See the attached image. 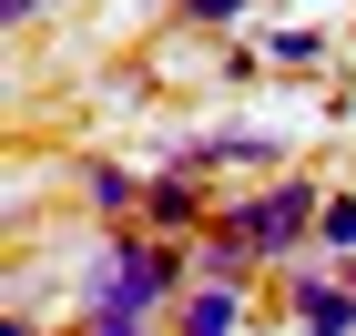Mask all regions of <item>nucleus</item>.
I'll use <instances>...</instances> for the list:
<instances>
[{"instance_id": "7", "label": "nucleus", "mask_w": 356, "mask_h": 336, "mask_svg": "<svg viewBox=\"0 0 356 336\" xmlns=\"http://www.w3.org/2000/svg\"><path fill=\"white\" fill-rule=\"evenodd\" d=\"M143 214H153V224H193L204 204H193V184L173 173V184H153V194H143Z\"/></svg>"}, {"instance_id": "5", "label": "nucleus", "mask_w": 356, "mask_h": 336, "mask_svg": "<svg viewBox=\"0 0 356 336\" xmlns=\"http://www.w3.org/2000/svg\"><path fill=\"white\" fill-rule=\"evenodd\" d=\"M184 336H234V285H193L184 296Z\"/></svg>"}, {"instance_id": "6", "label": "nucleus", "mask_w": 356, "mask_h": 336, "mask_svg": "<svg viewBox=\"0 0 356 336\" xmlns=\"http://www.w3.org/2000/svg\"><path fill=\"white\" fill-rule=\"evenodd\" d=\"M265 61H275V72H316V61H326V31H275Z\"/></svg>"}, {"instance_id": "9", "label": "nucleus", "mask_w": 356, "mask_h": 336, "mask_svg": "<svg viewBox=\"0 0 356 336\" xmlns=\"http://www.w3.org/2000/svg\"><path fill=\"white\" fill-rule=\"evenodd\" d=\"M234 10H245V0H193V21H234Z\"/></svg>"}, {"instance_id": "1", "label": "nucleus", "mask_w": 356, "mask_h": 336, "mask_svg": "<svg viewBox=\"0 0 356 336\" xmlns=\"http://www.w3.org/2000/svg\"><path fill=\"white\" fill-rule=\"evenodd\" d=\"M316 224H326V194H316L305 173H285V184H265V194L224 204V214H214V234H234L254 265H275V255L296 245V234H316Z\"/></svg>"}, {"instance_id": "3", "label": "nucleus", "mask_w": 356, "mask_h": 336, "mask_svg": "<svg viewBox=\"0 0 356 336\" xmlns=\"http://www.w3.org/2000/svg\"><path fill=\"white\" fill-rule=\"evenodd\" d=\"M296 326L305 336H356V285L346 275H296Z\"/></svg>"}, {"instance_id": "2", "label": "nucleus", "mask_w": 356, "mask_h": 336, "mask_svg": "<svg viewBox=\"0 0 356 336\" xmlns=\"http://www.w3.org/2000/svg\"><path fill=\"white\" fill-rule=\"evenodd\" d=\"M173 275H184V265H173L163 245L122 234V245H112L102 265H92V316H122V326H143V316H153V306L173 296Z\"/></svg>"}, {"instance_id": "10", "label": "nucleus", "mask_w": 356, "mask_h": 336, "mask_svg": "<svg viewBox=\"0 0 356 336\" xmlns=\"http://www.w3.org/2000/svg\"><path fill=\"white\" fill-rule=\"evenodd\" d=\"M92 336H143V326H122V316H92Z\"/></svg>"}, {"instance_id": "8", "label": "nucleus", "mask_w": 356, "mask_h": 336, "mask_svg": "<svg viewBox=\"0 0 356 336\" xmlns=\"http://www.w3.org/2000/svg\"><path fill=\"white\" fill-rule=\"evenodd\" d=\"M336 255H356V194H326V224H316Z\"/></svg>"}, {"instance_id": "4", "label": "nucleus", "mask_w": 356, "mask_h": 336, "mask_svg": "<svg viewBox=\"0 0 356 336\" xmlns=\"http://www.w3.org/2000/svg\"><path fill=\"white\" fill-rule=\"evenodd\" d=\"M275 153H285L275 133H214V143H193L184 163H275Z\"/></svg>"}]
</instances>
